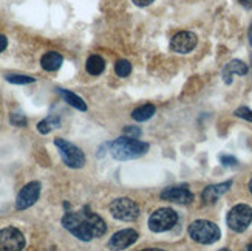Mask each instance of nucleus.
<instances>
[{
  "label": "nucleus",
  "instance_id": "obj_1",
  "mask_svg": "<svg viewBox=\"0 0 252 251\" xmlns=\"http://www.w3.org/2000/svg\"><path fill=\"white\" fill-rule=\"evenodd\" d=\"M62 225L65 230H68L74 237H78L79 241L84 242L101 237L107 231L105 222L89 208H84L82 211L76 213H67L62 219Z\"/></svg>",
  "mask_w": 252,
  "mask_h": 251
},
{
  "label": "nucleus",
  "instance_id": "obj_2",
  "mask_svg": "<svg viewBox=\"0 0 252 251\" xmlns=\"http://www.w3.org/2000/svg\"><path fill=\"white\" fill-rule=\"evenodd\" d=\"M149 150V144L142 143V141L136 138H128V137H121L110 143V154L116 160H131L144 155Z\"/></svg>",
  "mask_w": 252,
  "mask_h": 251
},
{
  "label": "nucleus",
  "instance_id": "obj_3",
  "mask_svg": "<svg viewBox=\"0 0 252 251\" xmlns=\"http://www.w3.org/2000/svg\"><path fill=\"white\" fill-rule=\"evenodd\" d=\"M189 236L195 242L211 245L220 239V228L209 220H195L189 226Z\"/></svg>",
  "mask_w": 252,
  "mask_h": 251
},
{
  "label": "nucleus",
  "instance_id": "obj_4",
  "mask_svg": "<svg viewBox=\"0 0 252 251\" xmlns=\"http://www.w3.org/2000/svg\"><path fill=\"white\" fill-rule=\"evenodd\" d=\"M54 146L58 147L63 163L68 168L79 169V168H82L85 165L84 152L78 146H74L73 143H70V141L62 140V138H56V140H54Z\"/></svg>",
  "mask_w": 252,
  "mask_h": 251
},
{
  "label": "nucleus",
  "instance_id": "obj_5",
  "mask_svg": "<svg viewBox=\"0 0 252 251\" xmlns=\"http://www.w3.org/2000/svg\"><path fill=\"white\" fill-rule=\"evenodd\" d=\"M252 222V208L245 203L235 205L227 214V226L235 233H243Z\"/></svg>",
  "mask_w": 252,
  "mask_h": 251
},
{
  "label": "nucleus",
  "instance_id": "obj_6",
  "mask_svg": "<svg viewBox=\"0 0 252 251\" xmlns=\"http://www.w3.org/2000/svg\"><path fill=\"white\" fill-rule=\"evenodd\" d=\"M178 220V214L170 208H161L155 211L149 219V228L153 233H162L167 231Z\"/></svg>",
  "mask_w": 252,
  "mask_h": 251
},
{
  "label": "nucleus",
  "instance_id": "obj_7",
  "mask_svg": "<svg viewBox=\"0 0 252 251\" xmlns=\"http://www.w3.org/2000/svg\"><path fill=\"white\" fill-rule=\"evenodd\" d=\"M110 213L115 219L130 222V220H135L139 215V208L131 199L121 197V199H116L110 203Z\"/></svg>",
  "mask_w": 252,
  "mask_h": 251
},
{
  "label": "nucleus",
  "instance_id": "obj_8",
  "mask_svg": "<svg viewBox=\"0 0 252 251\" xmlns=\"http://www.w3.org/2000/svg\"><path fill=\"white\" fill-rule=\"evenodd\" d=\"M25 248V237L17 228L8 226L0 230V251H22Z\"/></svg>",
  "mask_w": 252,
  "mask_h": 251
},
{
  "label": "nucleus",
  "instance_id": "obj_9",
  "mask_svg": "<svg viewBox=\"0 0 252 251\" xmlns=\"http://www.w3.org/2000/svg\"><path fill=\"white\" fill-rule=\"evenodd\" d=\"M39 195H40V183L39 181H31V183L25 184V186L20 189V192L17 194L16 208L19 211H24V210L30 208V206H32L39 200Z\"/></svg>",
  "mask_w": 252,
  "mask_h": 251
},
{
  "label": "nucleus",
  "instance_id": "obj_10",
  "mask_svg": "<svg viewBox=\"0 0 252 251\" xmlns=\"http://www.w3.org/2000/svg\"><path fill=\"white\" fill-rule=\"evenodd\" d=\"M196 36L190 31H181L178 35H175L170 40V48L172 51L175 53H181V54H186V53H190L195 47H196Z\"/></svg>",
  "mask_w": 252,
  "mask_h": 251
},
{
  "label": "nucleus",
  "instance_id": "obj_11",
  "mask_svg": "<svg viewBox=\"0 0 252 251\" xmlns=\"http://www.w3.org/2000/svg\"><path fill=\"white\" fill-rule=\"evenodd\" d=\"M138 241V233L135 230H121L119 233L113 234V237L108 241V248L113 251H121L128 248L131 244Z\"/></svg>",
  "mask_w": 252,
  "mask_h": 251
},
{
  "label": "nucleus",
  "instance_id": "obj_12",
  "mask_svg": "<svg viewBox=\"0 0 252 251\" xmlns=\"http://www.w3.org/2000/svg\"><path fill=\"white\" fill-rule=\"evenodd\" d=\"M161 199L167 200V202H175V203H183L188 205L193 200V194L188 188H167L161 192Z\"/></svg>",
  "mask_w": 252,
  "mask_h": 251
},
{
  "label": "nucleus",
  "instance_id": "obj_13",
  "mask_svg": "<svg viewBox=\"0 0 252 251\" xmlns=\"http://www.w3.org/2000/svg\"><path fill=\"white\" fill-rule=\"evenodd\" d=\"M231 186H232V181H224V183H220V184H211V186H207L203 191L204 203H207V205L215 203L224 192L229 191V188H231Z\"/></svg>",
  "mask_w": 252,
  "mask_h": 251
},
{
  "label": "nucleus",
  "instance_id": "obj_14",
  "mask_svg": "<svg viewBox=\"0 0 252 251\" xmlns=\"http://www.w3.org/2000/svg\"><path fill=\"white\" fill-rule=\"evenodd\" d=\"M248 73V65L240 61V59H234L229 64H226V67L223 69V79L226 84H231L232 82V74H240L243 76Z\"/></svg>",
  "mask_w": 252,
  "mask_h": 251
},
{
  "label": "nucleus",
  "instance_id": "obj_15",
  "mask_svg": "<svg viewBox=\"0 0 252 251\" xmlns=\"http://www.w3.org/2000/svg\"><path fill=\"white\" fill-rule=\"evenodd\" d=\"M62 62H63V58L61 56L59 53H56V51H48V53L43 54L42 59H40L42 69L47 70V72H56V70H59Z\"/></svg>",
  "mask_w": 252,
  "mask_h": 251
},
{
  "label": "nucleus",
  "instance_id": "obj_16",
  "mask_svg": "<svg viewBox=\"0 0 252 251\" xmlns=\"http://www.w3.org/2000/svg\"><path fill=\"white\" fill-rule=\"evenodd\" d=\"M85 70L92 76H97L101 74L105 70V61L104 58H101L99 54H92V56L87 59L85 62Z\"/></svg>",
  "mask_w": 252,
  "mask_h": 251
},
{
  "label": "nucleus",
  "instance_id": "obj_17",
  "mask_svg": "<svg viewBox=\"0 0 252 251\" xmlns=\"http://www.w3.org/2000/svg\"><path fill=\"white\" fill-rule=\"evenodd\" d=\"M58 92H59V95L63 98V100L67 101V104H70L71 107L78 108V110H81V112H85L87 110V104L84 103V100H82L81 96L74 95L73 92L63 90V89H58Z\"/></svg>",
  "mask_w": 252,
  "mask_h": 251
},
{
  "label": "nucleus",
  "instance_id": "obj_18",
  "mask_svg": "<svg viewBox=\"0 0 252 251\" xmlns=\"http://www.w3.org/2000/svg\"><path fill=\"white\" fill-rule=\"evenodd\" d=\"M157 112V108L155 106H152V104H144V106H141L138 108H135L133 112H131V118L135 119V121H147V119H150L153 115H155Z\"/></svg>",
  "mask_w": 252,
  "mask_h": 251
},
{
  "label": "nucleus",
  "instance_id": "obj_19",
  "mask_svg": "<svg viewBox=\"0 0 252 251\" xmlns=\"http://www.w3.org/2000/svg\"><path fill=\"white\" fill-rule=\"evenodd\" d=\"M56 127H61V121H59V118H54V116H50L47 119H43V121H40L37 124V130L42 135L50 134L51 130L56 129Z\"/></svg>",
  "mask_w": 252,
  "mask_h": 251
},
{
  "label": "nucleus",
  "instance_id": "obj_20",
  "mask_svg": "<svg viewBox=\"0 0 252 251\" xmlns=\"http://www.w3.org/2000/svg\"><path fill=\"white\" fill-rule=\"evenodd\" d=\"M115 72L119 78H127V76L131 73V64L126 59H119L115 64Z\"/></svg>",
  "mask_w": 252,
  "mask_h": 251
},
{
  "label": "nucleus",
  "instance_id": "obj_21",
  "mask_svg": "<svg viewBox=\"0 0 252 251\" xmlns=\"http://www.w3.org/2000/svg\"><path fill=\"white\" fill-rule=\"evenodd\" d=\"M6 81L11 84H31L34 82V78L25 74H6Z\"/></svg>",
  "mask_w": 252,
  "mask_h": 251
},
{
  "label": "nucleus",
  "instance_id": "obj_22",
  "mask_svg": "<svg viewBox=\"0 0 252 251\" xmlns=\"http://www.w3.org/2000/svg\"><path fill=\"white\" fill-rule=\"evenodd\" d=\"M235 115L238 118H243V119H246V121L252 123V110H251V108H248V107H238L237 110H235Z\"/></svg>",
  "mask_w": 252,
  "mask_h": 251
},
{
  "label": "nucleus",
  "instance_id": "obj_23",
  "mask_svg": "<svg viewBox=\"0 0 252 251\" xmlns=\"http://www.w3.org/2000/svg\"><path fill=\"white\" fill-rule=\"evenodd\" d=\"M124 134L128 138H139L141 137V129L139 127H135V126H127L124 129Z\"/></svg>",
  "mask_w": 252,
  "mask_h": 251
},
{
  "label": "nucleus",
  "instance_id": "obj_24",
  "mask_svg": "<svg viewBox=\"0 0 252 251\" xmlns=\"http://www.w3.org/2000/svg\"><path fill=\"white\" fill-rule=\"evenodd\" d=\"M11 123H13L14 126L24 127V126H27V118L24 115H20V113H13V115H11Z\"/></svg>",
  "mask_w": 252,
  "mask_h": 251
},
{
  "label": "nucleus",
  "instance_id": "obj_25",
  "mask_svg": "<svg viewBox=\"0 0 252 251\" xmlns=\"http://www.w3.org/2000/svg\"><path fill=\"white\" fill-rule=\"evenodd\" d=\"M220 160H221V163H223L224 166H235L237 165V158L229 157V155H221Z\"/></svg>",
  "mask_w": 252,
  "mask_h": 251
},
{
  "label": "nucleus",
  "instance_id": "obj_26",
  "mask_svg": "<svg viewBox=\"0 0 252 251\" xmlns=\"http://www.w3.org/2000/svg\"><path fill=\"white\" fill-rule=\"evenodd\" d=\"M6 47H8V39L3 35H0V53H2Z\"/></svg>",
  "mask_w": 252,
  "mask_h": 251
},
{
  "label": "nucleus",
  "instance_id": "obj_27",
  "mask_svg": "<svg viewBox=\"0 0 252 251\" xmlns=\"http://www.w3.org/2000/svg\"><path fill=\"white\" fill-rule=\"evenodd\" d=\"M153 0H133V3L138 5V6H149Z\"/></svg>",
  "mask_w": 252,
  "mask_h": 251
},
{
  "label": "nucleus",
  "instance_id": "obj_28",
  "mask_svg": "<svg viewBox=\"0 0 252 251\" xmlns=\"http://www.w3.org/2000/svg\"><path fill=\"white\" fill-rule=\"evenodd\" d=\"M238 3L242 5V6H245L246 9L252 8V0H238Z\"/></svg>",
  "mask_w": 252,
  "mask_h": 251
},
{
  "label": "nucleus",
  "instance_id": "obj_29",
  "mask_svg": "<svg viewBox=\"0 0 252 251\" xmlns=\"http://www.w3.org/2000/svg\"><path fill=\"white\" fill-rule=\"evenodd\" d=\"M248 36H249V43H251V47H252V25H251V28H249Z\"/></svg>",
  "mask_w": 252,
  "mask_h": 251
},
{
  "label": "nucleus",
  "instance_id": "obj_30",
  "mask_svg": "<svg viewBox=\"0 0 252 251\" xmlns=\"http://www.w3.org/2000/svg\"><path fill=\"white\" fill-rule=\"evenodd\" d=\"M243 251H252V241L245 247V250H243Z\"/></svg>",
  "mask_w": 252,
  "mask_h": 251
},
{
  "label": "nucleus",
  "instance_id": "obj_31",
  "mask_svg": "<svg viewBox=\"0 0 252 251\" xmlns=\"http://www.w3.org/2000/svg\"><path fill=\"white\" fill-rule=\"evenodd\" d=\"M142 251H164L161 248H147V250H142Z\"/></svg>",
  "mask_w": 252,
  "mask_h": 251
},
{
  "label": "nucleus",
  "instance_id": "obj_32",
  "mask_svg": "<svg viewBox=\"0 0 252 251\" xmlns=\"http://www.w3.org/2000/svg\"><path fill=\"white\" fill-rule=\"evenodd\" d=\"M249 189H251V192H252V180L249 181Z\"/></svg>",
  "mask_w": 252,
  "mask_h": 251
},
{
  "label": "nucleus",
  "instance_id": "obj_33",
  "mask_svg": "<svg viewBox=\"0 0 252 251\" xmlns=\"http://www.w3.org/2000/svg\"><path fill=\"white\" fill-rule=\"evenodd\" d=\"M220 251H231V250H227V248H223V250H220Z\"/></svg>",
  "mask_w": 252,
  "mask_h": 251
}]
</instances>
